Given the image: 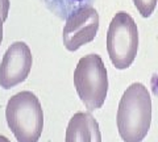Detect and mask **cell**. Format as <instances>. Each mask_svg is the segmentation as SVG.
Listing matches in <instances>:
<instances>
[{
  "label": "cell",
  "mask_w": 158,
  "mask_h": 142,
  "mask_svg": "<svg viewBox=\"0 0 158 142\" xmlns=\"http://www.w3.org/2000/svg\"><path fill=\"white\" fill-rule=\"evenodd\" d=\"M152 122V97L141 83H133L123 94L117 108L116 124L124 142H141Z\"/></svg>",
  "instance_id": "obj_1"
},
{
  "label": "cell",
  "mask_w": 158,
  "mask_h": 142,
  "mask_svg": "<svg viewBox=\"0 0 158 142\" xmlns=\"http://www.w3.org/2000/svg\"><path fill=\"white\" fill-rule=\"evenodd\" d=\"M6 119L19 142H38L44 129V112L38 97L23 91L8 100Z\"/></svg>",
  "instance_id": "obj_2"
},
{
  "label": "cell",
  "mask_w": 158,
  "mask_h": 142,
  "mask_svg": "<svg viewBox=\"0 0 158 142\" xmlns=\"http://www.w3.org/2000/svg\"><path fill=\"white\" fill-rule=\"evenodd\" d=\"M74 86L86 108H102L108 92V76L102 57L88 54L81 58L74 71Z\"/></svg>",
  "instance_id": "obj_3"
},
{
  "label": "cell",
  "mask_w": 158,
  "mask_h": 142,
  "mask_svg": "<svg viewBox=\"0 0 158 142\" xmlns=\"http://www.w3.org/2000/svg\"><path fill=\"white\" fill-rule=\"evenodd\" d=\"M107 50L112 65L118 70L129 67L138 50V29L133 17L127 12L113 16L107 32Z\"/></svg>",
  "instance_id": "obj_4"
},
{
  "label": "cell",
  "mask_w": 158,
  "mask_h": 142,
  "mask_svg": "<svg viewBox=\"0 0 158 142\" xmlns=\"http://www.w3.org/2000/svg\"><path fill=\"white\" fill-rule=\"evenodd\" d=\"M98 29V11L91 6H83L67 16L62 33L63 45L69 51H77L96 37Z\"/></svg>",
  "instance_id": "obj_5"
},
{
  "label": "cell",
  "mask_w": 158,
  "mask_h": 142,
  "mask_svg": "<svg viewBox=\"0 0 158 142\" xmlns=\"http://www.w3.org/2000/svg\"><path fill=\"white\" fill-rule=\"evenodd\" d=\"M32 53L25 42H13L0 65V87L11 90L28 78L32 68Z\"/></svg>",
  "instance_id": "obj_6"
},
{
  "label": "cell",
  "mask_w": 158,
  "mask_h": 142,
  "mask_svg": "<svg viewBox=\"0 0 158 142\" xmlns=\"http://www.w3.org/2000/svg\"><path fill=\"white\" fill-rule=\"evenodd\" d=\"M65 142H102L98 121L91 113L78 112L69 121Z\"/></svg>",
  "instance_id": "obj_7"
},
{
  "label": "cell",
  "mask_w": 158,
  "mask_h": 142,
  "mask_svg": "<svg viewBox=\"0 0 158 142\" xmlns=\"http://www.w3.org/2000/svg\"><path fill=\"white\" fill-rule=\"evenodd\" d=\"M45 6L53 11L59 17H66L70 13H73L75 9L81 8L83 6H87L88 0H42Z\"/></svg>",
  "instance_id": "obj_8"
},
{
  "label": "cell",
  "mask_w": 158,
  "mask_h": 142,
  "mask_svg": "<svg viewBox=\"0 0 158 142\" xmlns=\"http://www.w3.org/2000/svg\"><path fill=\"white\" fill-rule=\"evenodd\" d=\"M158 0H133L137 11L142 17H150L157 7Z\"/></svg>",
  "instance_id": "obj_9"
},
{
  "label": "cell",
  "mask_w": 158,
  "mask_h": 142,
  "mask_svg": "<svg viewBox=\"0 0 158 142\" xmlns=\"http://www.w3.org/2000/svg\"><path fill=\"white\" fill-rule=\"evenodd\" d=\"M9 12V0H0V17L3 18V21L7 20Z\"/></svg>",
  "instance_id": "obj_10"
},
{
  "label": "cell",
  "mask_w": 158,
  "mask_h": 142,
  "mask_svg": "<svg viewBox=\"0 0 158 142\" xmlns=\"http://www.w3.org/2000/svg\"><path fill=\"white\" fill-rule=\"evenodd\" d=\"M3 18L0 17V45H2V41H3Z\"/></svg>",
  "instance_id": "obj_11"
},
{
  "label": "cell",
  "mask_w": 158,
  "mask_h": 142,
  "mask_svg": "<svg viewBox=\"0 0 158 142\" xmlns=\"http://www.w3.org/2000/svg\"><path fill=\"white\" fill-rule=\"evenodd\" d=\"M0 142H11L7 137H4V136H0Z\"/></svg>",
  "instance_id": "obj_12"
}]
</instances>
